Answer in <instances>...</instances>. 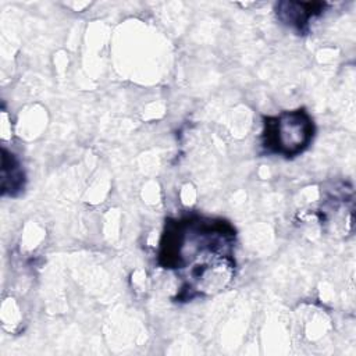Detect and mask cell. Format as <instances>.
<instances>
[{
  "label": "cell",
  "instance_id": "cell-4",
  "mask_svg": "<svg viewBox=\"0 0 356 356\" xmlns=\"http://www.w3.org/2000/svg\"><path fill=\"white\" fill-rule=\"evenodd\" d=\"M25 186V174L18 159L3 147L1 156V193L17 196Z\"/></svg>",
  "mask_w": 356,
  "mask_h": 356
},
{
  "label": "cell",
  "instance_id": "cell-3",
  "mask_svg": "<svg viewBox=\"0 0 356 356\" xmlns=\"http://www.w3.org/2000/svg\"><path fill=\"white\" fill-rule=\"evenodd\" d=\"M327 3H302V1H281L275 6L277 17L286 25L298 29L299 32L306 31L310 19L324 13Z\"/></svg>",
  "mask_w": 356,
  "mask_h": 356
},
{
  "label": "cell",
  "instance_id": "cell-1",
  "mask_svg": "<svg viewBox=\"0 0 356 356\" xmlns=\"http://www.w3.org/2000/svg\"><path fill=\"white\" fill-rule=\"evenodd\" d=\"M235 229L221 218L185 216L165 221L159 264L182 280L179 300L221 292L234 278Z\"/></svg>",
  "mask_w": 356,
  "mask_h": 356
},
{
  "label": "cell",
  "instance_id": "cell-2",
  "mask_svg": "<svg viewBox=\"0 0 356 356\" xmlns=\"http://www.w3.org/2000/svg\"><path fill=\"white\" fill-rule=\"evenodd\" d=\"M261 146L267 153L286 159L305 152L314 135V124L305 108L282 111L263 120Z\"/></svg>",
  "mask_w": 356,
  "mask_h": 356
}]
</instances>
